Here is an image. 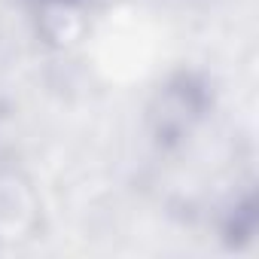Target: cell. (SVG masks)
<instances>
[{
	"mask_svg": "<svg viewBox=\"0 0 259 259\" xmlns=\"http://www.w3.org/2000/svg\"><path fill=\"white\" fill-rule=\"evenodd\" d=\"M37 195L19 174H0V241H22L37 223Z\"/></svg>",
	"mask_w": 259,
	"mask_h": 259,
	"instance_id": "cell-1",
	"label": "cell"
}]
</instances>
